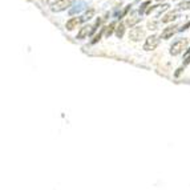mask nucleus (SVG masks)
<instances>
[{"label": "nucleus", "instance_id": "obj_9", "mask_svg": "<svg viewBox=\"0 0 190 190\" xmlns=\"http://www.w3.org/2000/svg\"><path fill=\"white\" fill-rule=\"evenodd\" d=\"M180 17V13L178 12H169V13H166V15L164 16V17H162V23H170V21H174L175 19H178Z\"/></svg>", "mask_w": 190, "mask_h": 190}, {"label": "nucleus", "instance_id": "obj_5", "mask_svg": "<svg viewBox=\"0 0 190 190\" xmlns=\"http://www.w3.org/2000/svg\"><path fill=\"white\" fill-rule=\"evenodd\" d=\"M178 31V25H169L166 28H164V31L161 32V39L164 40H169L173 37V35H175V32Z\"/></svg>", "mask_w": 190, "mask_h": 190}, {"label": "nucleus", "instance_id": "obj_13", "mask_svg": "<svg viewBox=\"0 0 190 190\" xmlns=\"http://www.w3.org/2000/svg\"><path fill=\"white\" fill-rule=\"evenodd\" d=\"M93 15H95V9H93V8H90L89 11H87V13H85L84 19H85V20H89V19L93 17Z\"/></svg>", "mask_w": 190, "mask_h": 190}, {"label": "nucleus", "instance_id": "obj_10", "mask_svg": "<svg viewBox=\"0 0 190 190\" xmlns=\"http://www.w3.org/2000/svg\"><path fill=\"white\" fill-rule=\"evenodd\" d=\"M124 33H125V24L124 23H120L117 25V28H116V35H117V37H122Z\"/></svg>", "mask_w": 190, "mask_h": 190}, {"label": "nucleus", "instance_id": "obj_6", "mask_svg": "<svg viewBox=\"0 0 190 190\" xmlns=\"http://www.w3.org/2000/svg\"><path fill=\"white\" fill-rule=\"evenodd\" d=\"M93 33V28L92 25H84L82 28H80L79 33H77V39H85L88 37L89 35Z\"/></svg>", "mask_w": 190, "mask_h": 190}, {"label": "nucleus", "instance_id": "obj_7", "mask_svg": "<svg viewBox=\"0 0 190 190\" xmlns=\"http://www.w3.org/2000/svg\"><path fill=\"white\" fill-rule=\"evenodd\" d=\"M80 23H81V19H79V17H72V19H69V20L67 21V29L68 31H73L75 28H77V27L80 25Z\"/></svg>", "mask_w": 190, "mask_h": 190}, {"label": "nucleus", "instance_id": "obj_8", "mask_svg": "<svg viewBox=\"0 0 190 190\" xmlns=\"http://www.w3.org/2000/svg\"><path fill=\"white\" fill-rule=\"evenodd\" d=\"M138 21H140V17L137 16L136 12H133L132 15H129L128 17H126V24H128L129 27H132V28H133V27H136V24L138 23Z\"/></svg>", "mask_w": 190, "mask_h": 190}, {"label": "nucleus", "instance_id": "obj_3", "mask_svg": "<svg viewBox=\"0 0 190 190\" xmlns=\"http://www.w3.org/2000/svg\"><path fill=\"white\" fill-rule=\"evenodd\" d=\"M159 44V37L157 35H152L145 40V44H144V49L145 51H154V49L158 47Z\"/></svg>", "mask_w": 190, "mask_h": 190}, {"label": "nucleus", "instance_id": "obj_14", "mask_svg": "<svg viewBox=\"0 0 190 190\" xmlns=\"http://www.w3.org/2000/svg\"><path fill=\"white\" fill-rule=\"evenodd\" d=\"M149 5H150V1H145L144 4H141V7H140L138 12L141 13V15H142V13H145V11H146V7H149Z\"/></svg>", "mask_w": 190, "mask_h": 190}, {"label": "nucleus", "instance_id": "obj_11", "mask_svg": "<svg viewBox=\"0 0 190 190\" xmlns=\"http://www.w3.org/2000/svg\"><path fill=\"white\" fill-rule=\"evenodd\" d=\"M114 29H116V23H111V24H109V25L105 28V35L109 37V36H111V35L114 32Z\"/></svg>", "mask_w": 190, "mask_h": 190}, {"label": "nucleus", "instance_id": "obj_1", "mask_svg": "<svg viewBox=\"0 0 190 190\" xmlns=\"http://www.w3.org/2000/svg\"><path fill=\"white\" fill-rule=\"evenodd\" d=\"M188 39H178V40H175L174 43L170 45V55H173V56H178V55L183 53V52L188 49Z\"/></svg>", "mask_w": 190, "mask_h": 190}, {"label": "nucleus", "instance_id": "obj_12", "mask_svg": "<svg viewBox=\"0 0 190 190\" xmlns=\"http://www.w3.org/2000/svg\"><path fill=\"white\" fill-rule=\"evenodd\" d=\"M178 8L183 11H189L190 9V0H186V1H182L178 4Z\"/></svg>", "mask_w": 190, "mask_h": 190}, {"label": "nucleus", "instance_id": "obj_4", "mask_svg": "<svg viewBox=\"0 0 190 190\" xmlns=\"http://www.w3.org/2000/svg\"><path fill=\"white\" fill-rule=\"evenodd\" d=\"M145 32L144 29H142V27H133V28L130 29V32H129V39H130L132 41H140L142 37H144Z\"/></svg>", "mask_w": 190, "mask_h": 190}, {"label": "nucleus", "instance_id": "obj_17", "mask_svg": "<svg viewBox=\"0 0 190 190\" xmlns=\"http://www.w3.org/2000/svg\"><path fill=\"white\" fill-rule=\"evenodd\" d=\"M100 37H101V32H100L98 35H96V36H95V39H93V43H97V41L100 40Z\"/></svg>", "mask_w": 190, "mask_h": 190}, {"label": "nucleus", "instance_id": "obj_15", "mask_svg": "<svg viewBox=\"0 0 190 190\" xmlns=\"http://www.w3.org/2000/svg\"><path fill=\"white\" fill-rule=\"evenodd\" d=\"M148 28L149 29H157V23H152V21H149V23H148Z\"/></svg>", "mask_w": 190, "mask_h": 190}, {"label": "nucleus", "instance_id": "obj_2", "mask_svg": "<svg viewBox=\"0 0 190 190\" xmlns=\"http://www.w3.org/2000/svg\"><path fill=\"white\" fill-rule=\"evenodd\" d=\"M73 3H75V0H56L51 4V9L55 12H61V11H65L69 7H72Z\"/></svg>", "mask_w": 190, "mask_h": 190}, {"label": "nucleus", "instance_id": "obj_16", "mask_svg": "<svg viewBox=\"0 0 190 190\" xmlns=\"http://www.w3.org/2000/svg\"><path fill=\"white\" fill-rule=\"evenodd\" d=\"M189 28H190V21H188L185 25H182V28H180V31H186V29H189Z\"/></svg>", "mask_w": 190, "mask_h": 190}]
</instances>
